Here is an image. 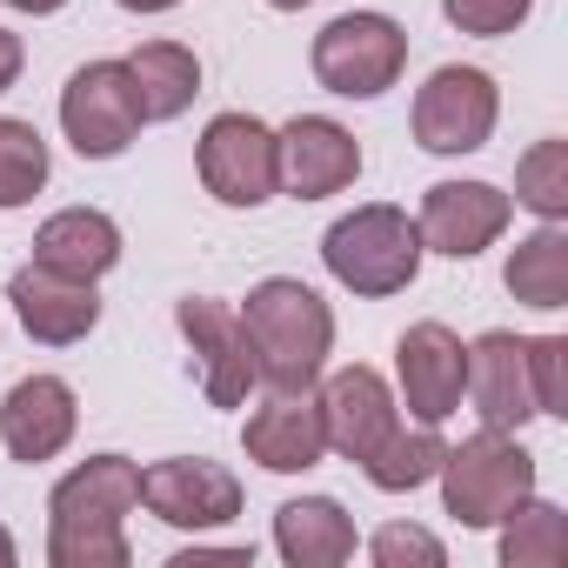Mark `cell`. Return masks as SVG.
<instances>
[{
  "label": "cell",
  "instance_id": "21",
  "mask_svg": "<svg viewBox=\"0 0 568 568\" xmlns=\"http://www.w3.org/2000/svg\"><path fill=\"white\" fill-rule=\"evenodd\" d=\"M501 288L535 308V315H561L568 308V221H535L508 261H501Z\"/></svg>",
  "mask_w": 568,
  "mask_h": 568
},
{
  "label": "cell",
  "instance_id": "4",
  "mask_svg": "<svg viewBox=\"0 0 568 568\" xmlns=\"http://www.w3.org/2000/svg\"><path fill=\"white\" fill-rule=\"evenodd\" d=\"M435 481H442V515L448 521L495 528L521 495H535V455L508 428H475L468 442H455L442 455Z\"/></svg>",
  "mask_w": 568,
  "mask_h": 568
},
{
  "label": "cell",
  "instance_id": "18",
  "mask_svg": "<svg viewBox=\"0 0 568 568\" xmlns=\"http://www.w3.org/2000/svg\"><path fill=\"white\" fill-rule=\"evenodd\" d=\"M241 448H247V462L267 468V475H308V468H322L328 435H322V402H315V388H308V395H267V402L241 422Z\"/></svg>",
  "mask_w": 568,
  "mask_h": 568
},
{
  "label": "cell",
  "instance_id": "29",
  "mask_svg": "<svg viewBox=\"0 0 568 568\" xmlns=\"http://www.w3.org/2000/svg\"><path fill=\"white\" fill-rule=\"evenodd\" d=\"M528 368H535V408L561 422L568 415V335H528Z\"/></svg>",
  "mask_w": 568,
  "mask_h": 568
},
{
  "label": "cell",
  "instance_id": "32",
  "mask_svg": "<svg viewBox=\"0 0 568 568\" xmlns=\"http://www.w3.org/2000/svg\"><path fill=\"white\" fill-rule=\"evenodd\" d=\"M114 8H128V14H174L181 0H114Z\"/></svg>",
  "mask_w": 568,
  "mask_h": 568
},
{
  "label": "cell",
  "instance_id": "7",
  "mask_svg": "<svg viewBox=\"0 0 568 568\" xmlns=\"http://www.w3.org/2000/svg\"><path fill=\"white\" fill-rule=\"evenodd\" d=\"M141 101L128 81V61H88L61 88V134L81 161H121L141 141Z\"/></svg>",
  "mask_w": 568,
  "mask_h": 568
},
{
  "label": "cell",
  "instance_id": "33",
  "mask_svg": "<svg viewBox=\"0 0 568 568\" xmlns=\"http://www.w3.org/2000/svg\"><path fill=\"white\" fill-rule=\"evenodd\" d=\"M14 561H21V541L8 535V521H0V568H14Z\"/></svg>",
  "mask_w": 568,
  "mask_h": 568
},
{
  "label": "cell",
  "instance_id": "5",
  "mask_svg": "<svg viewBox=\"0 0 568 568\" xmlns=\"http://www.w3.org/2000/svg\"><path fill=\"white\" fill-rule=\"evenodd\" d=\"M308 68L335 101H382L408 74V28L382 8H348L315 34Z\"/></svg>",
  "mask_w": 568,
  "mask_h": 568
},
{
  "label": "cell",
  "instance_id": "30",
  "mask_svg": "<svg viewBox=\"0 0 568 568\" xmlns=\"http://www.w3.org/2000/svg\"><path fill=\"white\" fill-rule=\"evenodd\" d=\"M21 68H28V48H21V34H14V28H0V101L14 94Z\"/></svg>",
  "mask_w": 568,
  "mask_h": 568
},
{
  "label": "cell",
  "instance_id": "31",
  "mask_svg": "<svg viewBox=\"0 0 568 568\" xmlns=\"http://www.w3.org/2000/svg\"><path fill=\"white\" fill-rule=\"evenodd\" d=\"M0 8H14V14H34V21H41V14H61L68 0H0Z\"/></svg>",
  "mask_w": 568,
  "mask_h": 568
},
{
  "label": "cell",
  "instance_id": "16",
  "mask_svg": "<svg viewBox=\"0 0 568 568\" xmlns=\"http://www.w3.org/2000/svg\"><path fill=\"white\" fill-rule=\"evenodd\" d=\"M468 408L481 415V428H508L521 435L528 422H541L535 408V368H528V335L515 328H488L468 342Z\"/></svg>",
  "mask_w": 568,
  "mask_h": 568
},
{
  "label": "cell",
  "instance_id": "13",
  "mask_svg": "<svg viewBox=\"0 0 568 568\" xmlns=\"http://www.w3.org/2000/svg\"><path fill=\"white\" fill-rule=\"evenodd\" d=\"M515 221V201L508 187L495 181H435L415 207V234L428 254H448V261H475L488 254Z\"/></svg>",
  "mask_w": 568,
  "mask_h": 568
},
{
  "label": "cell",
  "instance_id": "28",
  "mask_svg": "<svg viewBox=\"0 0 568 568\" xmlns=\"http://www.w3.org/2000/svg\"><path fill=\"white\" fill-rule=\"evenodd\" d=\"M535 14V0H442V21L475 41H501Z\"/></svg>",
  "mask_w": 568,
  "mask_h": 568
},
{
  "label": "cell",
  "instance_id": "10",
  "mask_svg": "<svg viewBox=\"0 0 568 568\" xmlns=\"http://www.w3.org/2000/svg\"><path fill=\"white\" fill-rule=\"evenodd\" d=\"M362 181V141L335 114H295L274 128V187L288 201H328Z\"/></svg>",
  "mask_w": 568,
  "mask_h": 568
},
{
  "label": "cell",
  "instance_id": "15",
  "mask_svg": "<svg viewBox=\"0 0 568 568\" xmlns=\"http://www.w3.org/2000/svg\"><path fill=\"white\" fill-rule=\"evenodd\" d=\"M8 308L14 322L28 328V342L41 348H74L101 328V281H74L61 267H41V261H21L14 281H8Z\"/></svg>",
  "mask_w": 568,
  "mask_h": 568
},
{
  "label": "cell",
  "instance_id": "2",
  "mask_svg": "<svg viewBox=\"0 0 568 568\" xmlns=\"http://www.w3.org/2000/svg\"><path fill=\"white\" fill-rule=\"evenodd\" d=\"M141 508V462L88 455L48 495V561L54 568H128V515Z\"/></svg>",
  "mask_w": 568,
  "mask_h": 568
},
{
  "label": "cell",
  "instance_id": "14",
  "mask_svg": "<svg viewBox=\"0 0 568 568\" xmlns=\"http://www.w3.org/2000/svg\"><path fill=\"white\" fill-rule=\"evenodd\" d=\"M322 395V435H328V455H342V462H368L395 428H402V402H395V388H388V375L382 368H368V362H348V368H335V375H322L315 382Z\"/></svg>",
  "mask_w": 568,
  "mask_h": 568
},
{
  "label": "cell",
  "instance_id": "3",
  "mask_svg": "<svg viewBox=\"0 0 568 568\" xmlns=\"http://www.w3.org/2000/svg\"><path fill=\"white\" fill-rule=\"evenodd\" d=\"M428 247L415 234V214L395 201H362L342 221H328L322 234V267L335 274V288L362 295V302H388L402 288H415Z\"/></svg>",
  "mask_w": 568,
  "mask_h": 568
},
{
  "label": "cell",
  "instance_id": "12",
  "mask_svg": "<svg viewBox=\"0 0 568 568\" xmlns=\"http://www.w3.org/2000/svg\"><path fill=\"white\" fill-rule=\"evenodd\" d=\"M462 388H468V342L448 322H415L395 342V402L415 422H455L462 415Z\"/></svg>",
  "mask_w": 568,
  "mask_h": 568
},
{
  "label": "cell",
  "instance_id": "25",
  "mask_svg": "<svg viewBox=\"0 0 568 568\" xmlns=\"http://www.w3.org/2000/svg\"><path fill=\"white\" fill-rule=\"evenodd\" d=\"M48 174H54V154H48L41 128L21 114H0V214L28 207L48 187Z\"/></svg>",
  "mask_w": 568,
  "mask_h": 568
},
{
  "label": "cell",
  "instance_id": "20",
  "mask_svg": "<svg viewBox=\"0 0 568 568\" xmlns=\"http://www.w3.org/2000/svg\"><path fill=\"white\" fill-rule=\"evenodd\" d=\"M121 254H128V241H121V221L108 207H61V214H48L34 227V261L41 267H61L74 281L114 274Z\"/></svg>",
  "mask_w": 568,
  "mask_h": 568
},
{
  "label": "cell",
  "instance_id": "8",
  "mask_svg": "<svg viewBox=\"0 0 568 568\" xmlns=\"http://www.w3.org/2000/svg\"><path fill=\"white\" fill-rule=\"evenodd\" d=\"M194 174H201V187H207L221 207H234V214L267 207V201L281 194V187H274V128H267L261 114H241V108L214 114V121L201 128V141H194Z\"/></svg>",
  "mask_w": 568,
  "mask_h": 568
},
{
  "label": "cell",
  "instance_id": "9",
  "mask_svg": "<svg viewBox=\"0 0 568 568\" xmlns=\"http://www.w3.org/2000/svg\"><path fill=\"white\" fill-rule=\"evenodd\" d=\"M141 508L181 535H207L241 515V475L207 455H161L141 468Z\"/></svg>",
  "mask_w": 568,
  "mask_h": 568
},
{
  "label": "cell",
  "instance_id": "24",
  "mask_svg": "<svg viewBox=\"0 0 568 568\" xmlns=\"http://www.w3.org/2000/svg\"><path fill=\"white\" fill-rule=\"evenodd\" d=\"M442 455H448V442H442V428L435 422H402L368 462H362V475H368V488H382V495H415V488H428L435 481V468H442Z\"/></svg>",
  "mask_w": 568,
  "mask_h": 568
},
{
  "label": "cell",
  "instance_id": "6",
  "mask_svg": "<svg viewBox=\"0 0 568 568\" xmlns=\"http://www.w3.org/2000/svg\"><path fill=\"white\" fill-rule=\"evenodd\" d=\"M495 121H501V88L488 68H435L422 88H415V108H408V128H415V148L422 154H442V161H462V154H481L495 141Z\"/></svg>",
  "mask_w": 568,
  "mask_h": 568
},
{
  "label": "cell",
  "instance_id": "17",
  "mask_svg": "<svg viewBox=\"0 0 568 568\" xmlns=\"http://www.w3.org/2000/svg\"><path fill=\"white\" fill-rule=\"evenodd\" d=\"M81 428V395L61 375H21L8 395H0V448L14 462H54L74 448Z\"/></svg>",
  "mask_w": 568,
  "mask_h": 568
},
{
  "label": "cell",
  "instance_id": "27",
  "mask_svg": "<svg viewBox=\"0 0 568 568\" xmlns=\"http://www.w3.org/2000/svg\"><path fill=\"white\" fill-rule=\"evenodd\" d=\"M368 561L375 568H448V541L422 521H382L368 535Z\"/></svg>",
  "mask_w": 568,
  "mask_h": 568
},
{
  "label": "cell",
  "instance_id": "26",
  "mask_svg": "<svg viewBox=\"0 0 568 568\" xmlns=\"http://www.w3.org/2000/svg\"><path fill=\"white\" fill-rule=\"evenodd\" d=\"M515 207H528L535 221H568V141L548 134L515 161Z\"/></svg>",
  "mask_w": 568,
  "mask_h": 568
},
{
  "label": "cell",
  "instance_id": "11",
  "mask_svg": "<svg viewBox=\"0 0 568 568\" xmlns=\"http://www.w3.org/2000/svg\"><path fill=\"white\" fill-rule=\"evenodd\" d=\"M174 328L194 355V382L214 408H241L247 388H254V355H247V328H241V308L234 302H214V295H181L174 302Z\"/></svg>",
  "mask_w": 568,
  "mask_h": 568
},
{
  "label": "cell",
  "instance_id": "34",
  "mask_svg": "<svg viewBox=\"0 0 568 568\" xmlns=\"http://www.w3.org/2000/svg\"><path fill=\"white\" fill-rule=\"evenodd\" d=\"M274 14H302V8H315V0H267Z\"/></svg>",
  "mask_w": 568,
  "mask_h": 568
},
{
  "label": "cell",
  "instance_id": "19",
  "mask_svg": "<svg viewBox=\"0 0 568 568\" xmlns=\"http://www.w3.org/2000/svg\"><path fill=\"white\" fill-rule=\"evenodd\" d=\"M355 548H362L355 515L335 495H295L274 508V555L288 568H342L355 561Z\"/></svg>",
  "mask_w": 568,
  "mask_h": 568
},
{
  "label": "cell",
  "instance_id": "22",
  "mask_svg": "<svg viewBox=\"0 0 568 568\" xmlns=\"http://www.w3.org/2000/svg\"><path fill=\"white\" fill-rule=\"evenodd\" d=\"M128 61V81H134V101H141V121H181L201 94V54L181 48V41H141Z\"/></svg>",
  "mask_w": 568,
  "mask_h": 568
},
{
  "label": "cell",
  "instance_id": "23",
  "mask_svg": "<svg viewBox=\"0 0 568 568\" xmlns=\"http://www.w3.org/2000/svg\"><path fill=\"white\" fill-rule=\"evenodd\" d=\"M495 555L501 568H555L568 561V515L541 495H521L501 521H495Z\"/></svg>",
  "mask_w": 568,
  "mask_h": 568
},
{
  "label": "cell",
  "instance_id": "1",
  "mask_svg": "<svg viewBox=\"0 0 568 568\" xmlns=\"http://www.w3.org/2000/svg\"><path fill=\"white\" fill-rule=\"evenodd\" d=\"M241 328H247V355H254V382L267 395H308L328 375L335 355V308L322 288H308L302 274H267L241 302Z\"/></svg>",
  "mask_w": 568,
  "mask_h": 568
}]
</instances>
